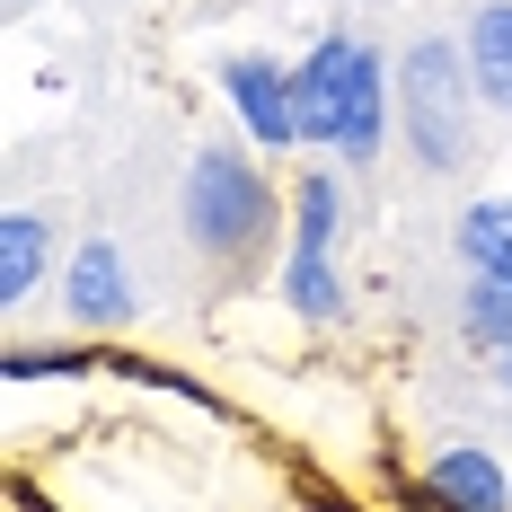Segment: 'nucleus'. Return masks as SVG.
I'll return each mask as SVG.
<instances>
[{"mask_svg":"<svg viewBox=\"0 0 512 512\" xmlns=\"http://www.w3.org/2000/svg\"><path fill=\"white\" fill-rule=\"evenodd\" d=\"M292 89H301V142L345 151V159L380 151V133H389V71H380V53L362 36H327L292 71Z\"/></svg>","mask_w":512,"mask_h":512,"instance_id":"nucleus-1","label":"nucleus"},{"mask_svg":"<svg viewBox=\"0 0 512 512\" xmlns=\"http://www.w3.org/2000/svg\"><path fill=\"white\" fill-rule=\"evenodd\" d=\"M186 230H195V248L221 256V265H239V256L265 248L274 195H265V177H256L230 142H204L195 168H186Z\"/></svg>","mask_w":512,"mask_h":512,"instance_id":"nucleus-2","label":"nucleus"},{"mask_svg":"<svg viewBox=\"0 0 512 512\" xmlns=\"http://www.w3.org/2000/svg\"><path fill=\"white\" fill-rule=\"evenodd\" d=\"M398 98H407V133H415V151H424V168H460L468 159V106L486 98L477 71H468V45L424 36L398 62Z\"/></svg>","mask_w":512,"mask_h":512,"instance_id":"nucleus-3","label":"nucleus"},{"mask_svg":"<svg viewBox=\"0 0 512 512\" xmlns=\"http://www.w3.org/2000/svg\"><path fill=\"white\" fill-rule=\"evenodd\" d=\"M283 301L301 309V318H336L345 309V283H336V177H301V195H292Z\"/></svg>","mask_w":512,"mask_h":512,"instance_id":"nucleus-4","label":"nucleus"},{"mask_svg":"<svg viewBox=\"0 0 512 512\" xmlns=\"http://www.w3.org/2000/svg\"><path fill=\"white\" fill-rule=\"evenodd\" d=\"M221 89L239 106V124H248V142H301V89H292V71L283 62H265V53H230L221 62Z\"/></svg>","mask_w":512,"mask_h":512,"instance_id":"nucleus-5","label":"nucleus"},{"mask_svg":"<svg viewBox=\"0 0 512 512\" xmlns=\"http://www.w3.org/2000/svg\"><path fill=\"white\" fill-rule=\"evenodd\" d=\"M62 301H71L80 327H124V318H133V274H124V256L106 248V239H89V248L71 256V274H62Z\"/></svg>","mask_w":512,"mask_h":512,"instance_id":"nucleus-6","label":"nucleus"},{"mask_svg":"<svg viewBox=\"0 0 512 512\" xmlns=\"http://www.w3.org/2000/svg\"><path fill=\"white\" fill-rule=\"evenodd\" d=\"M424 495H433L442 512H504L512 504L495 451H442V460L424 468Z\"/></svg>","mask_w":512,"mask_h":512,"instance_id":"nucleus-7","label":"nucleus"},{"mask_svg":"<svg viewBox=\"0 0 512 512\" xmlns=\"http://www.w3.org/2000/svg\"><path fill=\"white\" fill-rule=\"evenodd\" d=\"M468 71H477L486 106L512 115V0H486V9L468 18Z\"/></svg>","mask_w":512,"mask_h":512,"instance_id":"nucleus-8","label":"nucleus"},{"mask_svg":"<svg viewBox=\"0 0 512 512\" xmlns=\"http://www.w3.org/2000/svg\"><path fill=\"white\" fill-rule=\"evenodd\" d=\"M45 248H53V239H45L36 212H0V301H9V309L45 283Z\"/></svg>","mask_w":512,"mask_h":512,"instance_id":"nucleus-9","label":"nucleus"},{"mask_svg":"<svg viewBox=\"0 0 512 512\" xmlns=\"http://www.w3.org/2000/svg\"><path fill=\"white\" fill-rule=\"evenodd\" d=\"M460 256L477 265V274H512V195L460 212Z\"/></svg>","mask_w":512,"mask_h":512,"instance_id":"nucleus-10","label":"nucleus"},{"mask_svg":"<svg viewBox=\"0 0 512 512\" xmlns=\"http://www.w3.org/2000/svg\"><path fill=\"white\" fill-rule=\"evenodd\" d=\"M460 327H468V345H486V354H512V274H477V283H468Z\"/></svg>","mask_w":512,"mask_h":512,"instance_id":"nucleus-11","label":"nucleus"},{"mask_svg":"<svg viewBox=\"0 0 512 512\" xmlns=\"http://www.w3.org/2000/svg\"><path fill=\"white\" fill-rule=\"evenodd\" d=\"M504 371H512V354H504Z\"/></svg>","mask_w":512,"mask_h":512,"instance_id":"nucleus-12","label":"nucleus"}]
</instances>
